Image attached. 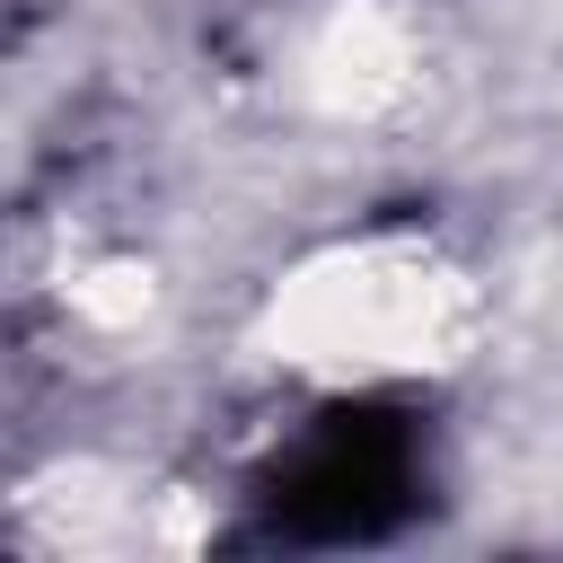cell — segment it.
<instances>
[{
	"label": "cell",
	"instance_id": "obj_1",
	"mask_svg": "<svg viewBox=\"0 0 563 563\" xmlns=\"http://www.w3.org/2000/svg\"><path fill=\"white\" fill-rule=\"evenodd\" d=\"M484 334V282L431 229H361L299 255L264 299V343L325 396H387L457 369Z\"/></svg>",
	"mask_w": 563,
	"mask_h": 563
}]
</instances>
